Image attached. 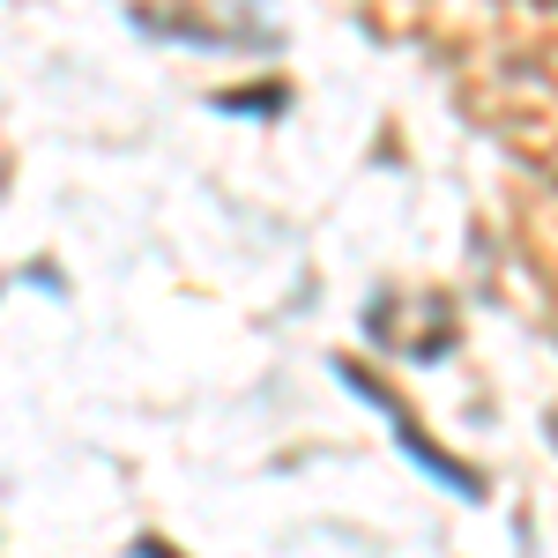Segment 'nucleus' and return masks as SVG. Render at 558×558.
<instances>
[{
    "label": "nucleus",
    "instance_id": "f03ea898",
    "mask_svg": "<svg viewBox=\"0 0 558 558\" xmlns=\"http://www.w3.org/2000/svg\"><path fill=\"white\" fill-rule=\"evenodd\" d=\"M216 105H223V112H276V105H283V89L268 83V89H254V97H246V89H231V97H216Z\"/></svg>",
    "mask_w": 558,
    "mask_h": 558
},
{
    "label": "nucleus",
    "instance_id": "f257e3e1",
    "mask_svg": "<svg viewBox=\"0 0 558 558\" xmlns=\"http://www.w3.org/2000/svg\"><path fill=\"white\" fill-rule=\"evenodd\" d=\"M336 380L350 387V395H365V402H373V410H387V425H395V439H402V454H410V462H417V470L432 476V484H447V492H454V499H484V484H476L470 470H462V462H454V454H447V447H432L425 432L410 425V417H402V410H395V395H387L380 380H365V373H357V365H336Z\"/></svg>",
    "mask_w": 558,
    "mask_h": 558
}]
</instances>
